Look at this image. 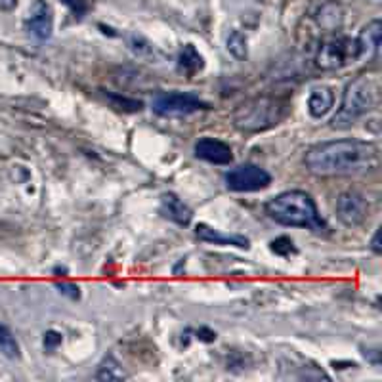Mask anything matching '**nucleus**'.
Returning <instances> with one entry per match:
<instances>
[{
    "label": "nucleus",
    "mask_w": 382,
    "mask_h": 382,
    "mask_svg": "<svg viewBox=\"0 0 382 382\" xmlns=\"http://www.w3.org/2000/svg\"><path fill=\"white\" fill-rule=\"evenodd\" d=\"M304 163L312 174L323 178L359 176L373 172L381 166V150L371 141H323L308 151Z\"/></svg>",
    "instance_id": "nucleus-1"
},
{
    "label": "nucleus",
    "mask_w": 382,
    "mask_h": 382,
    "mask_svg": "<svg viewBox=\"0 0 382 382\" xmlns=\"http://www.w3.org/2000/svg\"><path fill=\"white\" fill-rule=\"evenodd\" d=\"M266 214L277 224L289 228H308L314 232H321L325 228L319 218L314 199L306 191H285L266 203Z\"/></svg>",
    "instance_id": "nucleus-2"
},
{
    "label": "nucleus",
    "mask_w": 382,
    "mask_h": 382,
    "mask_svg": "<svg viewBox=\"0 0 382 382\" xmlns=\"http://www.w3.org/2000/svg\"><path fill=\"white\" fill-rule=\"evenodd\" d=\"M381 100V84L374 77H357L346 86L341 109L332 117V128H348L359 117L376 108Z\"/></svg>",
    "instance_id": "nucleus-3"
},
{
    "label": "nucleus",
    "mask_w": 382,
    "mask_h": 382,
    "mask_svg": "<svg viewBox=\"0 0 382 382\" xmlns=\"http://www.w3.org/2000/svg\"><path fill=\"white\" fill-rule=\"evenodd\" d=\"M283 117V105H279V101L268 100H254L241 105L239 111L235 113V125L239 126L241 130H264L270 126L277 125V121Z\"/></svg>",
    "instance_id": "nucleus-4"
},
{
    "label": "nucleus",
    "mask_w": 382,
    "mask_h": 382,
    "mask_svg": "<svg viewBox=\"0 0 382 382\" xmlns=\"http://www.w3.org/2000/svg\"><path fill=\"white\" fill-rule=\"evenodd\" d=\"M151 108L161 117H188L191 113L208 109V103L193 94L170 92V94H159L157 98L151 101Z\"/></svg>",
    "instance_id": "nucleus-5"
},
{
    "label": "nucleus",
    "mask_w": 382,
    "mask_h": 382,
    "mask_svg": "<svg viewBox=\"0 0 382 382\" xmlns=\"http://www.w3.org/2000/svg\"><path fill=\"white\" fill-rule=\"evenodd\" d=\"M361 54L359 42L352 39H332L327 41L317 52V66L323 69H339V67L348 66Z\"/></svg>",
    "instance_id": "nucleus-6"
},
{
    "label": "nucleus",
    "mask_w": 382,
    "mask_h": 382,
    "mask_svg": "<svg viewBox=\"0 0 382 382\" xmlns=\"http://www.w3.org/2000/svg\"><path fill=\"white\" fill-rule=\"evenodd\" d=\"M272 183V176L257 165H239L225 172V185L232 191L249 193L260 191Z\"/></svg>",
    "instance_id": "nucleus-7"
},
{
    "label": "nucleus",
    "mask_w": 382,
    "mask_h": 382,
    "mask_svg": "<svg viewBox=\"0 0 382 382\" xmlns=\"http://www.w3.org/2000/svg\"><path fill=\"white\" fill-rule=\"evenodd\" d=\"M26 29L39 41L50 39L54 31V12L46 0H34L26 17Z\"/></svg>",
    "instance_id": "nucleus-8"
},
{
    "label": "nucleus",
    "mask_w": 382,
    "mask_h": 382,
    "mask_svg": "<svg viewBox=\"0 0 382 382\" xmlns=\"http://www.w3.org/2000/svg\"><path fill=\"white\" fill-rule=\"evenodd\" d=\"M334 210H336V217L342 224L354 228V225L363 224L369 208H367V201L363 195H359L356 191H346L336 199Z\"/></svg>",
    "instance_id": "nucleus-9"
},
{
    "label": "nucleus",
    "mask_w": 382,
    "mask_h": 382,
    "mask_svg": "<svg viewBox=\"0 0 382 382\" xmlns=\"http://www.w3.org/2000/svg\"><path fill=\"white\" fill-rule=\"evenodd\" d=\"M195 155L212 165H230L233 161L232 148L214 138H203L195 143Z\"/></svg>",
    "instance_id": "nucleus-10"
},
{
    "label": "nucleus",
    "mask_w": 382,
    "mask_h": 382,
    "mask_svg": "<svg viewBox=\"0 0 382 382\" xmlns=\"http://www.w3.org/2000/svg\"><path fill=\"white\" fill-rule=\"evenodd\" d=\"M161 214L180 225H190L193 218L191 208L174 193H165L161 197Z\"/></svg>",
    "instance_id": "nucleus-11"
},
{
    "label": "nucleus",
    "mask_w": 382,
    "mask_h": 382,
    "mask_svg": "<svg viewBox=\"0 0 382 382\" xmlns=\"http://www.w3.org/2000/svg\"><path fill=\"white\" fill-rule=\"evenodd\" d=\"M197 237L207 243H214V245H224V247H237V249H249V239L243 235H230V233H222L210 228L207 224L197 225Z\"/></svg>",
    "instance_id": "nucleus-12"
},
{
    "label": "nucleus",
    "mask_w": 382,
    "mask_h": 382,
    "mask_svg": "<svg viewBox=\"0 0 382 382\" xmlns=\"http://www.w3.org/2000/svg\"><path fill=\"white\" fill-rule=\"evenodd\" d=\"M332 103H334V94H332L331 88L329 86H317L308 98V111L314 119H321L331 111Z\"/></svg>",
    "instance_id": "nucleus-13"
},
{
    "label": "nucleus",
    "mask_w": 382,
    "mask_h": 382,
    "mask_svg": "<svg viewBox=\"0 0 382 382\" xmlns=\"http://www.w3.org/2000/svg\"><path fill=\"white\" fill-rule=\"evenodd\" d=\"M381 19H373L371 23H367L363 27V31L359 34V46H361V54H373V56H379V50H381Z\"/></svg>",
    "instance_id": "nucleus-14"
},
{
    "label": "nucleus",
    "mask_w": 382,
    "mask_h": 382,
    "mask_svg": "<svg viewBox=\"0 0 382 382\" xmlns=\"http://www.w3.org/2000/svg\"><path fill=\"white\" fill-rule=\"evenodd\" d=\"M178 66H180L182 71L193 75V73L201 71L205 63H203V56H201L199 52L195 50V46L185 44V46L182 48V52H180V56H178Z\"/></svg>",
    "instance_id": "nucleus-15"
},
{
    "label": "nucleus",
    "mask_w": 382,
    "mask_h": 382,
    "mask_svg": "<svg viewBox=\"0 0 382 382\" xmlns=\"http://www.w3.org/2000/svg\"><path fill=\"white\" fill-rule=\"evenodd\" d=\"M96 379L98 381H123V379H128V374L125 373V369L121 367L115 357L108 356L98 367Z\"/></svg>",
    "instance_id": "nucleus-16"
},
{
    "label": "nucleus",
    "mask_w": 382,
    "mask_h": 382,
    "mask_svg": "<svg viewBox=\"0 0 382 382\" xmlns=\"http://www.w3.org/2000/svg\"><path fill=\"white\" fill-rule=\"evenodd\" d=\"M0 352L10 359H17L19 357V344H17L14 332L10 331L8 325L0 321Z\"/></svg>",
    "instance_id": "nucleus-17"
},
{
    "label": "nucleus",
    "mask_w": 382,
    "mask_h": 382,
    "mask_svg": "<svg viewBox=\"0 0 382 382\" xmlns=\"http://www.w3.org/2000/svg\"><path fill=\"white\" fill-rule=\"evenodd\" d=\"M228 50L232 52L237 59L247 58V39H245V34H241L239 31H233L228 37Z\"/></svg>",
    "instance_id": "nucleus-18"
},
{
    "label": "nucleus",
    "mask_w": 382,
    "mask_h": 382,
    "mask_svg": "<svg viewBox=\"0 0 382 382\" xmlns=\"http://www.w3.org/2000/svg\"><path fill=\"white\" fill-rule=\"evenodd\" d=\"M56 287H58V291L61 292V294H66V296H69V299L77 300L79 296H81V289H79V285H75V283L58 281L56 283Z\"/></svg>",
    "instance_id": "nucleus-19"
},
{
    "label": "nucleus",
    "mask_w": 382,
    "mask_h": 382,
    "mask_svg": "<svg viewBox=\"0 0 382 382\" xmlns=\"http://www.w3.org/2000/svg\"><path fill=\"white\" fill-rule=\"evenodd\" d=\"M272 250L277 254H291V252H294V247H292V241L289 237H279V239L272 241Z\"/></svg>",
    "instance_id": "nucleus-20"
},
{
    "label": "nucleus",
    "mask_w": 382,
    "mask_h": 382,
    "mask_svg": "<svg viewBox=\"0 0 382 382\" xmlns=\"http://www.w3.org/2000/svg\"><path fill=\"white\" fill-rule=\"evenodd\" d=\"M61 2L75 14V17H83L88 12V2L86 0H61Z\"/></svg>",
    "instance_id": "nucleus-21"
},
{
    "label": "nucleus",
    "mask_w": 382,
    "mask_h": 382,
    "mask_svg": "<svg viewBox=\"0 0 382 382\" xmlns=\"http://www.w3.org/2000/svg\"><path fill=\"white\" fill-rule=\"evenodd\" d=\"M58 344H61V334L56 331H48L44 334V346L46 348H56Z\"/></svg>",
    "instance_id": "nucleus-22"
},
{
    "label": "nucleus",
    "mask_w": 382,
    "mask_h": 382,
    "mask_svg": "<svg viewBox=\"0 0 382 382\" xmlns=\"http://www.w3.org/2000/svg\"><path fill=\"white\" fill-rule=\"evenodd\" d=\"M379 237H381V233L376 232L373 237V250L374 252H381V243H379Z\"/></svg>",
    "instance_id": "nucleus-23"
}]
</instances>
